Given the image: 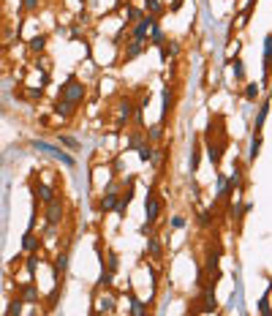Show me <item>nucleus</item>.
Wrapping results in <instances>:
<instances>
[{"label": "nucleus", "instance_id": "6e6552de", "mask_svg": "<svg viewBox=\"0 0 272 316\" xmlns=\"http://www.w3.org/2000/svg\"><path fill=\"white\" fill-rule=\"evenodd\" d=\"M17 297L22 302H28V305H30V302H38V286L33 284V281H30V284H22L17 289Z\"/></svg>", "mask_w": 272, "mask_h": 316}, {"label": "nucleus", "instance_id": "79ce46f5", "mask_svg": "<svg viewBox=\"0 0 272 316\" xmlns=\"http://www.w3.org/2000/svg\"><path fill=\"white\" fill-rule=\"evenodd\" d=\"M177 52H180V46H177L174 41H171V46H169V49H166V52H163V55H177Z\"/></svg>", "mask_w": 272, "mask_h": 316}, {"label": "nucleus", "instance_id": "393cba45", "mask_svg": "<svg viewBox=\"0 0 272 316\" xmlns=\"http://www.w3.org/2000/svg\"><path fill=\"white\" fill-rule=\"evenodd\" d=\"M142 17H144V14L136 9V6H128V9H125V19H128V22H125V28H128V25H134V22H139Z\"/></svg>", "mask_w": 272, "mask_h": 316}, {"label": "nucleus", "instance_id": "c756f323", "mask_svg": "<svg viewBox=\"0 0 272 316\" xmlns=\"http://www.w3.org/2000/svg\"><path fill=\"white\" fill-rule=\"evenodd\" d=\"M258 93H261V87H258L256 82L245 85V98H248V101H256V98H258Z\"/></svg>", "mask_w": 272, "mask_h": 316}, {"label": "nucleus", "instance_id": "9d476101", "mask_svg": "<svg viewBox=\"0 0 272 316\" xmlns=\"http://www.w3.org/2000/svg\"><path fill=\"white\" fill-rule=\"evenodd\" d=\"M144 52V41H131L128 46H125V52H123V63H131V60H136L139 55Z\"/></svg>", "mask_w": 272, "mask_h": 316}, {"label": "nucleus", "instance_id": "ea45409f", "mask_svg": "<svg viewBox=\"0 0 272 316\" xmlns=\"http://www.w3.org/2000/svg\"><path fill=\"white\" fill-rule=\"evenodd\" d=\"M38 69H41V71H49V60H46V57H38Z\"/></svg>", "mask_w": 272, "mask_h": 316}, {"label": "nucleus", "instance_id": "ddd939ff", "mask_svg": "<svg viewBox=\"0 0 272 316\" xmlns=\"http://www.w3.org/2000/svg\"><path fill=\"white\" fill-rule=\"evenodd\" d=\"M65 270H68V251H60V254H57V259H55V278L63 281Z\"/></svg>", "mask_w": 272, "mask_h": 316}, {"label": "nucleus", "instance_id": "dca6fc26", "mask_svg": "<svg viewBox=\"0 0 272 316\" xmlns=\"http://www.w3.org/2000/svg\"><path fill=\"white\" fill-rule=\"evenodd\" d=\"M134 150L139 153V158H142V161H147V164L152 161V156H155V150H152V145H150V142H144V139H142V142H139V145L134 147Z\"/></svg>", "mask_w": 272, "mask_h": 316}, {"label": "nucleus", "instance_id": "7ed1b4c3", "mask_svg": "<svg viewBox=\"0 0 272 316\" xmlns=\"http://www.w3.org/2000/svg\"><path fill=\"white\" fill-rule=\"evenodd\" d=\"M44 216H46V224L49 226H60L63 224V216H65V205H63V199H52V202H46V210H44Z\"/></svg>", "mask_w": 272, "mask_h": 316}, {"label": "nucleus", "instance_id": "2f4dec72", "mask_svg": "<svg viewBox=\"0 0 272 316\" xmlns=\"http://www.w3.org/2000/svg\"><path fill=\"white\" fill-rule=\"evenodd\" d=\"M147 254H150V257H158V254H161V245H158V237H147Z\"/></svg>", "mask_w": 272, "mask_h": 316}, {"label": "nucleus", "instance_id": "4be33fe9", "mask_svg": "<svg viewBox=\"0 0 272 316\" xmlns=\"http://www.w3.org/2000/svg\"><path fill=\"white\" fill-rule=\"evenodd\" d=\"M169 112H171V90L166 87V90H163V115H161V125H166Z\"/></svg>", "mask_w": 272, "mask_h": 316}, {"label": "nucleus", "instance_id": "f3484780", "mask_svg": "<svg viewBox=\"0 0 272 316\" xmlns=\"http://www.w3.org/2000/svg\"><path fill=\"white\" fill-rule=\"evenodd\" d=\"M269 69H272V36L264 38V74L269 79Z\"/></svg>", "mask_w": 272, "mask_h": 316}, {"label": "nucleus", "instance_id": "473e14b6", "mask_svg": "<svg viewBox=\"0 0 272 316\" xmlns=\"http://www.w3.org/2000/svg\"><path fill=\"white\" fill-rule=\"evenodd\" d=\"M258 147H261V137L256 134V137H253V145H250V153H248V158H250V161H256V156H258Z\"/></svg>", "mask_w": 272, "mask_h": 316}, {"label": "nucleus", "instance_id": "c85d7f7f", "mask_svg": "<svg viewBox=\"0 0 272 316\" xmlns=\"http://www.w3.org/2000/svg\"><path fill=\"white\" fill-rule=\"evenodd\" d=\"M112 281H115V273H112V270H104L101 278H98V289H109Z\"/></svg>", "mask_w": 272, "mask_h": 316}, {"label": "nucleus", "instance_id": "0eeeda50", "mask_svg": "<svg viewBox=\"0 0 272 316\" xmlns=\"http://www.w3.org/2000/svg\"><path fill=\"white\" fill-rule=\"evenodd\" d=\"M223 150H226V137H221L218 142H212V139L207 142V156H210V161H212L215 166L221 164V158H223Z\"/></svg>", "mask_w": 272, "mask_h": 316}, {"label": "nucleus", "instance_id": "2eb2a0df", "mask_svg": "<svg viewBox=\"0 0 272 316\" xmlns=\"http://www.w3.org/2000/svg\"><path fill=\"white\" fill-rule=\"evenodd\" d=\"M28 49L33 52V55H44V49H46V36L41 33V36H33L30 41H28Z\"/></svg>", "mask_w": 272, "mask_h": 316}, {"label": "nucleus", "instance_id": "39448f33", "mask_svg": "<svg viewBox=\"0 0 272 316\" xmlns=\"http://www.w3.org/2000/svg\"><path fill=\"white\" fill-rule=\"evenodd\" d=\"M134 112H136V104L131 98H120L117 101V125H125L131 117H134Z\"/></svg>", "mask_w": 272, "mask_h": 316}, {"label": "nucleus", "instance_id": "5701e85b", "mask_svg": "<svg viewBox=\"0 0 272 316\" xmlns=\"http://www.w3.org/2000/svg\"><path fill=\"white\" fill-rule=\"evenodd\" d=\"M212 224H215V213H212V210H202V213H199V226H202V229H210Z\"/></svg>", "mask_w": 272, "mask_h": 316}, {"label": "nucleus", "instance_id": "412c9836", "mask_svg": "<svg viewBox=\"0 0 272 316\" xmlns=\"http://www.w3.org/2000/svg\"><path fill=\"white\" fill-rule=\"evenodd\" d=\"M128 297H131V313H134V316H144V313H147V305H144L136 294H128Z\"/></svg>", "mask_w": 272, "mask_h": 316}, {"label": "nucleus", "instance_id": "6ab92c4d", "mask_svg": "<svg viewBox=\"0 0 272 316\" xmlns=\"http://www.w3.org/2000/svg\"><path fill=\"white\" fill-rule=\"evenodd\" d=\"M96 313H115V297L112 294H106V297L98 300V311Z\"/></svg>", "mask_w": 272, "mask_h": 316}, {"label": "nucleus", "instance_id": "c9c22d12", "mask_svg": "<svg viewBox=\"0 0 272 316\" xmlns=\"http://www.w3.org/2000/svg\"><path fill=\"white\" fill-rule=\"evenodd\" d=\"M267 311H269V294H264L261 302H258V313H261V316H267Z\"/></svg>", "mask_w": 272, "mask_h": 316}, {"label": "nucleus", "instance_id": "72a5a7b5", "mask_svg": "<svg viewBox=\"0 0 272 316\" xmlns=\"http://www.w3.org/2000/svg\"><path fill=\"white\" fill-rule=\"evenodd\" d=\"M38 6H41V0H22L25 11H38Z\"/></svg>", "mask_w": 272, "mask_h": 316}, {"label": "nucleus", "instance_id": "f704fd0d", "mask_svg": "<svg viewBox=\"0 0 272 316\" xmlns=\"http://www.w3.org/2000/svg\"><path fill=\"white\" fill-rule=\"evenodd\" d=\"M106 270L117 273V254H115V251H109V262H106Z\"/></svg>", "mask_w": 272, "mask_h": 316}, {"label": "nucleus", "instance_id": "7c9ffc66", "mask_svg": "<svg viewBox=\"0 0 272 316\" xmlns=\"http://www.w3.org/2000/svg\"><path fill=\"white\" fill-rule=\"evenodd\" d=\"M150 33H152V36H150V41H152V44H158V46H161V44H163V30H161V28H158V22H155V25H152V30H150Z\"/></svg>", "mask_w": 272, "mask_h": 316}, {"label": "nucleus", "instance_id": "f257e3e1", "mask_svg": "<svg viewBox=\"0 0 272 316\" xmlns=\"http://www.w3.org/2000/svg\"><path fill=\"white\" fill-rule=\"evenodd\" d=\"M84 96H87V87H84V85L74 77V74H71V77L65 79V85L60 87V98L68 101L71 106H79V104L84 101Z\"/></svg>", "mask_w": 272, "mask_h": 316}, {"label": "nucleus", "instance_id": "a19ab883", "mask_svg": "<svg viewBox=\"0 0 272 316\" xmlns=\"http://www.w3.org/2000/svg\"><path fill=\"white\" fill-rule=\"evenodd\" d=\"M60 142H63V145H68V147H76V145H79L76 139H71V137H60Z\"/></svg>", "mask_w": 272, "mask_h": 316}, {"label": "nucleus", "instance_id": "aec40b11", "mask_svg": "<svg viewBox=\"0 0 272 316\" xmlns=\"http://www.w3.org/2000/svg\"><path fill=\"white\" fill-rule=\"evenodd\" d=\"M142 3H144V9L150 11V17H161L163 11H166V9L161 6V0H142Z\"/></svg>", "mask_w": 272, "mask_h": 316}, {"label": "nucleus", "instance_id": "a211bd4d", "mask_svg": "<svg viewBox=\"0 0 272 316\" xmlns=\"http://www.w3.org/2000/svg\"><path fill=\"white\" fill-rule=\"evenodd\" d=\"M267 112H269V101H264V104L258 106V115H256V123H253V131H256V134H261L264 120H267Z\"/></svg>", "mask_w": 272, "mask_h": 316}, {"label": "nucleus", "instance_id": "bb28decb", "mask_svg": "<svg viewBox=\"0 0 272 316\" xmlns=\"http://www.w3.org/2000/svg\"><path fill=\"white\" fill-rule=\"evenodd\" d=\"M229 66L234 69V77H237V82H245V66H242V60H240V57H234Z\"/></svg>", "mask_w": 272, "mask_h": 316}, {"label": "nucleus", "instance_id": "20e7f679", "mask_svg": "<svg viewBox=\"0 0 272 316\" xmlns=\"http://www.w3.org/2000/svg\"><path fill=\"white\" fill-rule=\"evenodd\" d=\"M194 311H199V313H212V311H218L215 289H212V286H202V297H199Z\"/></svg>", "mask_w": 272, "mask_h": 316}, {"label": "nucleus", "instance_id": "423d86ee", "mask_svg": "<svg viewBox=\"0 0 272 316\" xmlns=\"http://www.w3.org/2000/svg\"><path fill=\"white\" fill-rule=\"evenodd\" d=\"M152 25H155V17H142L139 19V22L134 25V30H131V36L136 38V41H144V38H147V33L152 30Z\"/></svg>", "mask_w": 272, "mask_h": 316}, {"label": "nucleus", "instance_id": "a878e982", "mask_svg": "<svg viewBox=\"0 0 272 316\" xmlns=\"http://www.w3.org/2000/svg\"><path fill=\"white\" fill-rule=\"evenodd\" d=\"M144 137H147V139H150V142H158V139H161V137H163V125H161V123L150 125V129H147V131H144Z\"/></svg>", "mask_w": 272, "mask_h": 316}, {"label": "nucleus", "instance_id": "58836bf2", "mask_svg": "<svg viewBox=\"0 0 272 316\" xmlns=\"http://www.w3.org/2000/svg\"><path fill=\"white\" fill-rule=\"evenodd\" d=\"M171 226H174V229H183V226H185V218H183V216H174V218H171Z\"/></svg>", "mask_w": 272, "mask_h": 316}, {"label": "nucleus", "instance_id": "4468645a", "mask_svg": "<svg viewBox=\"0 0 272 316\" xmlns=\"http://www.w3.org/2000/svg\"><path fill=\"white\" fill-rule=\"evenodd\" d=\"M38 245H41V237H36V232L28 229V232H25V237H22V248L28 254H33V251H38Z\"/></svg>", "mask_w": 272, "mask_h": 316}, {"label": "nucleus", "instance_id": "cd10ccee", "mask_svg": "<svg viewBox=\"0 0 272 316\" xmlns=\"http://www.w3.org/2000/svg\"><path fill=\"white\" fill-rule=\"evenodd\" d=\"M22 305H25V302L19 300V297H17V300H11L9 305H6V316H17V313H22Z\"/></svg>", "mask_w": 272, "mask_h": 316}, {"label": "nucleus", "instance_id": "f03ea898", "mask_svg": "<svg viewBox=\"0 0 272 316\" xmlns=\"http://www.w3.org/2000/svg\"><path fill=\"white\" fill-rule=\"evenodd\" d=\"M161 210H163V202L158 199V194H155V188H150V194H147V199H144V216H147V224L144 226H155L158 224V218H161Z\"/></svg>", "mask_w": 272, "mask_h": 316}, {"label": "nucleus", "instance_id": "b1692460", "mask_svg": "<svg viewBox=\"0 0 272 316\" xmlns=\"http://www.w3.org/2000/svg\"><path fill=\"white\" fill-rule=\"evenodd\" d=\"M25 270H28V275L33 278L36 275V270H38V251H33L28 259H25Z\"/></svg>", "mask_w": 272, "mask_h": 316}, {"label": "nucleus", "instance_id": "f8f14e48", "mask_svg": "<svg viewBox=\"0 0 272 316\" xmlns=\"http://www.w3.org/2000/svg\"><path fill=\"white\" fill-rule=\"evenodd\" d=\"M52 109H55V115H57V117H63V120H71V117H74V109H76V106H71L68 101L57 98V101H55V106H52Z\"/></svg>", "mask_w": 272, "mask_h": 316}, {"label": "nucleus", "instance_id": "9b49d317", "mask_svg": "<svg viewBox=\"0 0 272 316\" xmlns=\"http://www.w3.org/2000/svg\"><path fill=\"white\" fill-rule=\"evenodd\" d=\"M117 197L120 194H112V191H104V197L98 199V210L101 213H109V210H117Z\"/></svg>", "mask_w": 272, "mask_h": 316}, {"label": "nucleus", "instance_id": "1a4fd4ad", "mask_svg": "<svg viewBox=\"0 0 272 316\" xmlns=\"http://www.w3.org/2000/svg\"><path fill=\"white\" fill-rule=\"evenodd\" d=\"M33 197H36V199H41L44 205H46V202H52V199L57 197V194H55V188H52V185H46V183H33Z\"/></svg>", "mask_w": 272, "mask_h": 316}, {"label": "nucleus", "instance_id": "e433bc0d", "mask_svg": "<svg viewBox=\"0 0 272 316\" xmlns=\"http://www.w3.org/2000/svg\"><path fill=\"white\" fill-rule=\"evenodd\" d=\"M28 96H30L33 101H41V96H44V87H30V90H28Z\"/></svg>", "mask_w": 272, "mask_h": 316}, {"label": "nucleus", "instance_id": "4c0bfd02", "mask_svg": "<svg viewBox=\"0 0 272 316\" xmlns=\"http://www.w3.org/2000/svg\"><path fill=\"white\" fill-rule=\"evenodd\" d=\"M199 147H202V145L196 142V147H194V156H191V169H194V172L199 169Z\"/></svg>", "mask_w": 272, "mask_h": 316}]
</instances>
